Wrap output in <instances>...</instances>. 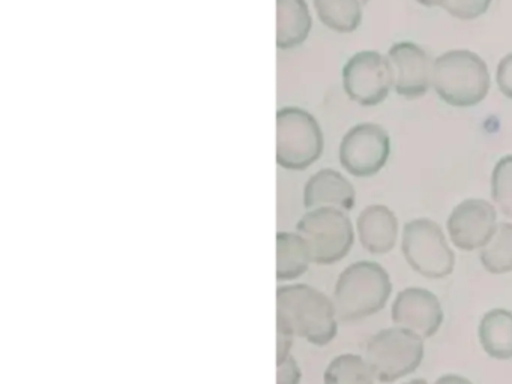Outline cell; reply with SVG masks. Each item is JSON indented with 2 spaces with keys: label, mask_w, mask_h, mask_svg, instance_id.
Here are the masks:
<instances>
[{
  "label": "cell",
  "mask_w": 512,
  "mask_h": 384,
  "mask_svg": "<svg viewBox=\"0 0 512 384\" xmlns=\"http://www.w3.org/2000/svg\"><path fill=\"white\" fill-rule=\"evenodd\" d=\"M277 327L310 344L328 345L338 332L334 300L311 285H283L277 290Z\"/></svg>",
  "instance_id": "6da1fadb"
},
{
  "label": "cell",
  "mask_w": 512,
  "mask_h": 384,
  "mask_svg": "<svg viewBox=\"0 0 512 384\" xmlns=\"http://www.w3.org/2000/svg\"><path fill=\"white\" fill-rule=\"evenodd\" d=\"M392 294V281L385 267L376 261H358L341 272L335 284L334 300L338 320L359 321L382 311Z\"/></svg>",
  "instance_id": "7a4b0ae2"
},
{
  "label": "cell",
  "mask_w": 512,
  "mask_h": 384,
  "mask_svg": "<svg viewBox=\"0 0 512 384\" xmlns=\"http://www.w3.org/2000/svg\"><path fill=\"white\" fill-rule=\"evenodd\" d=\"M433 87L446 104L473 107L484 101L490 90L487 63L472 51H448L434 60Z\"/></svg>",
  "instance_id": "3957f363"
},
{
  "label": "cell",
  "mask_w": 512,
  "mask_h": 384,
  "mask_svg": "<svg viewBox=\"0 0 512 384\" xmlns=\"http://www.w3.org/2000/svg\"><path fill=\"white\" fill-rule=\"evenodd\" d=\"M424 341L404 327H388L371 336L365 360L376 380L395 383L419 368L425 354Z\"/></svg>",
  "instance_id": "277c9868"
},
{
  "label": "cell",
  "mask_w": 512,
  "mask_h": 384,
  "mask_svg": "<svg viewBox=\"0 0 512 384\" xmlns=\"http://www.w3.org/2000/svg\"><path fill=\"white\" fill-rule=\"evenodd\" d=\"M275 159L286 170H307L323 152V132L313 114L299 107L277 113Z\"/></svg>",
  "instance_id": "5b68a950"
},
{
  "label": "cell",
  "mask_w": 512,
  "mask_h": 384,
  "mask_svg": "<svg viewBox=\"0 0 512 384\" xmlns=\"http://www.w3.org/2000/svg\"><path fill=\"white\" fill-rule=\"evenodd\" d=\"M296 233L307 243L311 261L320 266L343 260L355 242L352 221L337 207L308 210L296 224Z\"/></svg>",
  "instance_id": "8992f818"
},
{
  "label": "cell",
  "mask_w": 512,
  "mask_h": 384,
  "mask_svg": "<svg viewBox=\"0 0 512 384\" xmlns=\"http://www.w3.org/2000/svg\"><path fill=\"white\" fill-rule=\"evenodd\" d=\"M401 252L407 264L425 278L443 279L454 272V251L442 227L431 219H413L404 225Z\"/></svg>",
  "instance_id": "52a82bcc"
},
{
  "label": "cell",
  "mask_w": 512,
  "mask_h": 384,
  "mask_svg": "<svg viewBox=\"0 0 512 384\" xmlns=\"http://www.w3.org/2000/svg\"><path fill=\"white\" fill-rule=\"evenodd\" d=\"M394 83L391 62L377 51L356 53L343 68L344 92L364 107H374L385 101Z\"/></svg>",
  "instance_id": "ba28073f"
},
{
  "label": "cell",
  "mask_w": 512,
  "mask_h": 384,
  "mask_svg": "<svg viewBox=\"0 0 512 384\" xmlns=\"http://www.w3.org/2000/svg\"><path fill=\"white\" fill-rule=\"evenodd\" d=\"M391 155V138L376 123H359L346 132L340 144V162L355 177L379 173Z\"/></svg>",
  "instance_id": "9c48e42d"
},
{
  "label": "cell",
  "mask_w": 512,
  "mask_h": 384,
  "mask_svg": "<svg viewBox=\"0 0 512 384\" xmlns=\"http://www.w3.org/2000/svg\"><path fill=\"white\" fill-rule=\"evenodd\" d=\"M446 228L449 239L461 251H481L496 231V207L481 198H467L454 207Z\"/></svg>",
  "instance_id": "30bf717a"
},
{
  "label": "cell",
  "mask_w": 512,
  "mask_h": 384,
  "mask_svg": "<svg viewBox=\"0 0 512 384\" xmlns=\"http://www.w3.org/2000/svg\"><path fill=\"white\" fill-rule=\"evenodd\" d=\"M391 317L395 326L404 327L422 339H430L442 327V303L427 288L407 287L395 297Z\"/></svg>",
  "instance_id": "8fae6325"
},
{
  "label": "cell",
  "mask_w": 512,
  "mask_h": 384,
  "mask_svg": "<svg viewBox=\"0 0 512 384\" xmlns=\"http://www.w3.org/2000/svg\"><path fill=\"white\" fill-rule=\"evenodd\" d=\"M388 59L394 69L398 95L406 99L422 98L433 86L434 62L424 48L413 42H398L389 48Z\"/></svg>",
  "instance_id": "7c38bea8"
},
{
  "label": "cell",
  "mask_w": 512,
  "mask_h": 384,
  "mask_svg": "<svg viewBox=\"0 0 512 384\" xmlns=\"http://www.w3.org/2000/svg\"><path fill=\"white\" fill-rule=\"evenodd\" d=\"M355 203V186L340 171L323 168L305 183L304 206L308 210L317 209V207L352 210Z\"/></svg>",
  "instance_id": "4fadbf2b"
},
{
  "label": "cell",
  "mask_w": 512,
  "mask_h": 384,
  "mask_svg": "<svg viewBox=\"0 0 512 384\" xmlns=\"http://www.w3.org/2000/svg\"><path fill=\"white\" fill-rule=\"evenodd\" d=\"M356 228H358L359 242L370 254H388L397 243V216L383 204H371L365 207L358 216Z\"/></svg>",
  "instance_id": "5bb4252c"
},
{
  "label": "cell",
  "mask_w": 512,
  "mask_h": 384,
  "mask_svg": "<svg viewBox=\"0 0 512 384\" xmlns=\"http://www.w3.org/2000/svg\"><path fill=\"white\" fill-rule=\"evenodd\" d=\"M313 20L305 0H277V47L292 50L304 44Z\"/></svg>",
  "instance_id": "9a60e30c"
},
{
  "label": "cell",
  "mask_w": 512,
  "mask_h": 384,
  "mask_svg": "<svg viewBox=\"0 0 512 384\" xmlns=\"http://www.w3.org/2000/svg\"><path fill=\"white\" fill-rule=\"evenodd\" d=\"M478 336L488 356L496 360H511L512 311L494 308L485 312L479 323Z\"/></svg>",
  "instance_id": "2e32d148"
},
{
  "label": "cell",
  "mask_w": 512,
  "mask_h": 384,
  "mask_svg": "<svg viewBox=\"0 0 512 384\" xmlns=\"http://www.w3.org/2000/svg\"><path fill=\"white\" fill-rule=\"evenodd\" d=\"M311 255L307 243L298 233L280 231L277 234V279L293 281L304 275L310 266Z\"/></svg>",
  "instance_id": "e0dca14e"
},
{
  "label": "cell",
  "mask_w": 512,
  "mask_h": 384,
  "mask_svg": "<svg viewBox=\"0 0 512 384\" xmlns=\"http://www.w3.org/2000/svg\"><path fill=\"white\" fill-rule=\"evenodd\" d=\"M320 21L338 33H352L362 21L361 0H313Z\"/></svg>",
  "instance_id": "ac0fdd59"
},
{
  "label": "cell",
  "mask_w": 512,
  "mask_h": 384,
  "mask_svg": "<svg viewBox=\"0 0 512 384\" xmlns=\"http://www.w3.org/2000/svg\"><path fill=\"white\" fill-rule=\"evenodd\" d=\"M482 267L493 275L512 272V222H499L479 254Z\"/></svg>",
  "instance_id": "d6986e66"
},
{
  "label": "cell",
  "mask_w": 512,
  "mask_h": 384,
  "mask_svg": "<svg viewBox=\"0 0 512 384\" xmlns=\"http://www.w3.org/2000/svg\"><path fill=\"white\" fill-rule=\"evenodd\" d=\"M376 377L365 357L358 354H340L331 360L323 383L325 384H374Z\"/></svg>",
  "instance_id": "ffe728a7"
},
{
  "label": "cell",
  "mask_w": 512,
  "mask_h": 384,
  "mask_svg": "<svg viewBox=\"0 0 512 384\" xmlns=\"http://www.w3.org/2000/svg\"><path fill=\"white\" fill-rule=\"evenodd\" d=\"M491 195L500 212L512 219V155L503 156L494 167Z\"/></svg>",
  "instance_id": "44dd1931"
},
{
  "label": "cell",
  "mask_w": 512,
  "mask_h": 384,
  "mask_svg": "<svg viewBox=\"0 0 512 384\" xmlns=\"http://www.w3.org/2000/svg\"><path fill=\"white\" fill-rule=\"evenodd\" d=\"M491 0H446L445 11L460 20H475L490 8Z\"/></svg>",
  "instance_id": "7402d4cb"
},
{
  "label": "cell",
  "mask_w": 512,
  "mask_h": 384,
  "mask_svg": "<svg viewBox=\"0 0 512 384\" xmlns=\"http://www.w3.org/2000/svg\"><path fill=\"white\" fill-rule=\"evenodd\" d=\"M301 368L292 354L277 360V384H299Z\"/></svg>",
  "instance_id": "603a6c76"
},
{
  "label": "cell",
  "mask_w": 512,
  "mask_h": 384,
  "mask_svg": "<svg viewBox=\"0 0 512 384\" xmlns=\"http://www.w3.org/2000/svg\"><path fill=\"white\" fill-rule=\"evenodd\" d=\"M497 84L506 98L512 99V53L506 54L497 66Z\"/></svg>",
  "instance_id": "cb8c5ba5"
},
{
  "label": "cell",
  "mask_w": 512,
  "mask_h": 384,
  "mask_svg": "<svg viewBox=\"0 0 512 384\" xmlns=\"http://www.w3.org/2000/svg\"><path fill=\"white\" fill-rule=\"evenodd\" d=\"M295 336L283 327H277V360L289 356Z\"/></svg>",
  "instance_id": "d4e9b609"
},
{
  "label": "cell",
  "mask_w": 512,
  "mask_h": 384,
  "mask_svg": "<svg viewBox=\"0 0 512 384\" xmlns=\"http://www.w3.org/2000/svg\"><path fill=\"white\" fill-rule=\"evenodd\" d=\"M434 384H473L472 381L467 380L463 375L457 374H446L442 375V377L437 378L434 381Z\"/></svg>",
  "instance_id": "484cf974"
},
{
  "label": "cell",
  "mask_w": 512,
  "mask_h": 384,
  "mask_svg": "<svg viewBox=\"0 0 512 384\" xmlns=\"http://www.w3.org/2000/svg\"><path fill=\"white\" fill-rule=\"evenodd\" d=\"M416 2L424 6H443L446 0H416Z\"/></svg>",
  "instance_id": "4316f807"
},
{
  "label": "cell",
  "mask_w": 512,
  "mask_h": 384,
  "mask_svg": "<svg viewBox=\"0 0 512 384\" xmlns=\"http://www.w3.org/2000/svg\"><path fill=\"white\" fill-rule=\"evenodd\" d=\"M404 384H428L427 381L422 380V378H416V380L407 381V383Z\"/></svg>",
  "instance_id": "83f0119b"
},
{
  "label": "cell",
  "mask_w": 512,
  "mask_h": 384,
  "mask_svg": "<svg viewBox=\"0 0 512 384\" xmlns=\"http://www.w3.org/2000/svg\"><path fill=\"white\" fill-rule=\"evenodd\" d=\"M368 2H370V0H361L362 5H367Z\"/></svg>",
  "instance_id": "f1b7e54d"
}]
</instances>
